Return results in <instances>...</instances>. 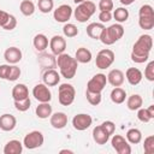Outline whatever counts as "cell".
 <instances>
[{
  "mask_svg": "<svg viewBox=\"0 0 154 154\" xmlns=\"http://www.w3.org/2000/svg\"><path fill=\"white\" fill-rule=\"evenodd\" d=\"M153 47V38L148 34L141 35L137 41L134 43L132 52H131V60L137 64L146 63L149 59V53Z\"/></svg>",
  "mask_w": 154,
  "mask_h": 154,
  "instance_id": "6da1fadb",
  "label": "cell"
},
{
  "mask_svg": "<svg viewBox=\"0 0 154 154\" xmlns=\"http://www.w3.org/2000/svg\"><path fill=\"white\" fill-rule=\"evenodd\" d=\"M55 63L60 70V75L64 78L71 79L75 77V75L77 72V67H78V63L75 58H72L70 54L61 53L58 55Z\"/></svg>",
  "mask_w": 154,
  "mask_h": 154,
  "instance_id": "7a4b0ae2",
  "label": "cell"
},
{
  "mask_svg": "<svg viewBox=\"0 0 154 154\" xmlns=\"http://www.w3.org/2000/svg\"><path fill=\"white\" fill-rule=\"evenodd\" d=\"M124 35V28L120 23H116L109 25L108 28L105 26V29L102 30L101 35H100V41L106 45V46H111L113 43H116L118 40H120Z\"/></svg>",
  "mask_w": 154,
  "mask_h": 154,
  "instance_id": "3957f363",
  "label": "cell"
},
{
  "mask_svg": "<svg viewBox=\"0 0 154 154\" xmlns=\"http://www.w3.org/2000/svg\"><path fill=\"white\" fill-rule=\"evenodd\" d=\"M95 11H96L95 4L93 1L85 0V1H83V2H81V4L77 5L76 10L73 11V16H75V18H76L77 22L84 23L88 19H90V17L95 13Z\"/></svg>",
  "mask_w": 154,
  "mask_h": 154,
  "instance_id": "277c9868",
  "label": "cell"
},
{
  "mask_svg": "<svg viewBox=\"0 0 154 154\" xmlns=\"http://www.w3.org/2000/svg\"><path fill=\"white\" fill-rule=\"evenodd\" d=\"M75 95H76V90L72 87V84H70V83L60 84V87L58 89V100H59L60 105L70 106L75 101Z\"/></svg>",
  "mask_w": 154,
  "mask_h": 154,
  "instance_id": "5b68a950",
  "label": "cell"
},
{
  "mask_svg": "<svg viewBox=\"0 0 154 154\" xmlns=\"http://www.w3.org/2000/svg\"><path fill=\"white\" fill-rule=\"evenodd\" d=\"M43 142H45L43 134L41 131L34 130L25 135V137L23 140V146L28 149H35V148L41 147L43 144Z\"/></svg>",
  "mask_w": 154,
  "mask_h": 154,
  "instance_id": "8992f818",
  "label": "cell"
},
{
  "mask_svg": "<svg viewBox=\"0 0 154 154\" xmlns=\"http://www.w3.org/2000/svg\"><path fill=\"white\" fill-rule=\"evenodd\" d=\"M114 53L113 51L108 49V48H105V49H101L97 55H96V59H95V64H96V67L103 70V69H107L113 63H114Z\"/></svg>",
  "mask_w": 154,
  "mask_h": 154,
  "instance_id": "52a82bcc",
  "label": "cell"
},
{
  "mask_svg": "<svg viewBox=\"0 0 154 154\" xmlns=\"http://www.w3.org/2000/svg\"><path fill=\"white\" fill-rule=\"evenodd\" d=\"M107 77L103 73H96L94 75L87 83V90L93 93H101L103 88L106 87Z\"/></svg>",
  "mask_w": 154,
  "mask_h": 154,
  "instance_id": "ba28073f",
  "label": "cell"
},
{
  "mask_svg": "<svg viewBox=\"0 0 154 154\" xmlns=\"http://www.w3.org/2000/svg\"><path fill=\"white\" fill-rule=\"evenodd\" d=\"M32 96L38 102H49L52 100V93L45 83H38L32 89Z\"/></svg>",
  "mask_w": 154,
  "mask_h": 154,
  "instance_id": "9c48e42d",
  "label": "cell"
},
{
  "mask_svg": "<svg viewBox=\"0 0 154 154\" xmlns=\"http://www.w3.org/2000/svg\"><path fill=\"white\" fill-rule=\"evenodd\" d=\"M72 13H73L72 7H71L70 5H67V4H63V5L58 6V7L54 10L53 17H54V19H55L58 23H66V22L71 18Z\"/></svg>",
  "mask_w": 154,
  "mask_h": 154,
  "instance_id": "30bf717a",
  "label": "cell"
},
{
  "mask_svg": "<svg viewBox=\"0 0 154 154\" xmlns=\"http://www.w3.org/2000/svg\"><path fill=\"white\" fill-rule=\"evenodd\" d=\"M111 143H112L113 149L118 154H130L131 153V147H130L129 142L120 135H113Z\"/></svg>",
  "mask_w": 154,
  "mask_h": 154,
  "instance_id": "8fae6325",
  "label": "cell"
},
{
  "mask_svg": "<svg viewBox=\"0 0 154 154\" xmlns=\"http://www.w3.org/2000/svg\"><path fill=\"white\" fill-rule=\"evenodd\" d=\"M93 123V119L89 114L87 113H79V114H76L73 118H72V125L76 130L78 131H84L87 130Z\"/></svg>",
  "mask_w": 154,
  "mask_h": 154,
  "instance_id": "7c38bea8",
  "label": "cell"
},
{
  "mask_svg": "<svg viewBox=\"0 0 154 154\" xmlns=\"http://www.w3.org/2000/svg\"><path fill=\"white\" fill-rule=\"evenodd\" d=\"M49 47H51V51L53 54L59 55V54L64 53V51L66 48V40L60 35H54L49 41Z\"/></svg>",
  "mask_w": 154,
  "mask_h": 154,
  "instance_id": "4fadbf2b",
  "label": "cell"
},
{
  "mask_svg": "<svg viewBox=\"0 0 154 154\" xmlns=\"http://www.w3.org/2000/svg\"><path fill=\"white\" fill-rule=\"evenodd\" d=\"M22 57H23L22 51H20L19 48H17V47H8V48L5 51V53H4L5 60H6L8 64H12V65L19 63V61L22 60Z\"/></svg>",
  "mask_w": 154,
  "mask_h": 154,
  "instance_id": "5bb4252c",
  "label": "cell"
},
{
  "mask_svg": "<svg viewBox=\"0 0 154 154\" xmlns=\"http://www.w3.org/2000/svg\"><path fill=\"white\" fill-rule=\"evenodd\" d=\"M106 77H107V82L113 87H120L124 83V79H125L124 72L119 69L111 70Z\"/></svg>",
  "mask_w": 154,
  "mask_h": 154,
  "instance_id": "9a60e30c",
  "label": "cell"
},
{
  "mask_svg": "<svg viewBox=\"0 0 154 154\" xmlns=\"http://www.w3.org/2000/svg\"><path fill=\"white\" fill-rule=\"evenodd\" d=\"M49 122H51V125L54 128V129H64L66 125H67V116L64 113V112H55L53 114H51L49 117Z\"/></svg>",
  "mask_w": 154,
  "mask_h": 154,
  "instance_id": "2e32d148",
  "label": "cell"
},
{
  "mask_svg": "<svg viewBox=\"0 0 154 154\" xmlns=\"http://www.w3.org/2000/svg\"><path fill=\"white\" fill-rule=\"evenodd\" d=\"M17 125V119L14 116L5 113L0 116V129L2 131H12Z\"/></svg>",
  "mask_w": 154,
  "mask_h": 154,
  "instance_id": "e0dca14e",
  "label": "cell"
},
{
  "mask_svg": "<svg viewBox=\"0 0 154 154\" xmlns=\"http://www.w3.org/2000/svg\"><path fill=\"white\" fill-rule=\"evenodd\" d=\"M43 83L48 87H54L60 82V75L54 69H48L42 75Z\"/></svg>",
  "mask_w": 154,
  "mask_h": 154,
  "instance_id": "ac0fdd59",
  "label": "cell"
},
{
  "mask_svg": "<svg viewBox=\"0 0 154 154\" xmlns=\"http://www.w3.org/2000/svg\"><path fill=\"white\" fill-rule=\"evenodd\" d=\"M12 97H13V101H19V100H24V99L29 97L28 87L23 83L16 84L12 89Z\"/></svg>",
  "mask_w": 154,
  "mask_h": 154,
  "instance_id": "d6986e66",
  "label": "cell"
},
{
  "mask_svg": "<svg viewBox=\"0 0 154 154\" xmlns=\"http://www.w3.org/2000/svg\"><path fill=\"white\" fill-rule=\"evenodd\" d=\"M125 77L131 85H137L142 81V72L136 67H129L125 72Z\"/></svg>",
  "mask_w": 154,
  "mask_h": 154,
  "instance_id": "ffe728a7",
  "label": "cell"
},
{
  "mask_svg": "<svg viewBox=\"0 0 154 154\" xmlns=\"http://www.w3.org/2000/svg\"><path fill=\"white\" fill-rule=\"evenodd\" d=\"M93 138L97 144H106L109 140V135L101 128V125H97L93 129Z\"/></svg>",
  "mask_w": 154,
  "mask_h": 154,
  "instance_id": "44dd1931",
  "label": "cell"
},
{
  "mask_svg": "<svg viewBox=\"0 0 154 154\" xmlns=\"http://www.w3.org/2000/svg\"><path fill=\"white\" fill-rule=\"evenodd\" d=\"M105 29V25L102 23H90L88 26H87V35L90 37V38H94V40H99L100 38V35L102 32V30Z\"/></svg>",
  "mask_w": 154,
  "mask_h": 154,
  "instance_id": "7402d4cb",
  "label": "cell"
},
{
  "mask_svg": "<svg viewBox=\"0 0 154 154\" xmlns=\"http://www.w3.org/2000/svg\"><path fill=\"white\" fill-rule=\"evenodd\" d=\"M137 118L142 123H149L154 118V105H150L148 108H138Z\"/></svg>",
  "mask_w": 154,
  "mask_h": 154,
  "instance_id": "603a6c76",
  "label": "cell"
},
{
  "mask_svg": "<svg viewBox=\"0 0 154 154\" xmlns=\"http://www.w3.org/2000/svg\"><path fill=\"white\" fill-rule=\"evenodd\" d=\"M22 152H23V143H20L18 140H11L4 147L5 154H20Z\"/></svg>",
  "mask_w": 154,
  "mask_h": 154,
  "instance_id": "cb8c5ba5",
  "label": "cell"
},
{
  "mask_svg": "<svg viewBox=\"0 0 154 154\" xmlns=\"http://www.w3.org/2000/svg\"><path fill=\"white\" fill-rule=\"evenodd\" d=\"M48 38L45 34H37L32 40V45L37 52H43L48 47Z\"/></svg>",
  "mask_w": 154,
  "mask_h": 154,
  "instance_id": "d4e9b609",
  "label": "cell"
},
{
  "mask_svg": "<svg viewBox=\"0 0 154 154\" xmlns=\"http://www.w3.org/2000/svg\"><path fill=\"white\" fill-rule=\"evenodd\" d=\"M93 55H91V52L85 48V47H79L77 51H76V57L75 59L77 60V63H82V64H87L91 60Z\"/></svg>",
  "mask_w": 154,
  "mask_h": 154,
  "instance_id": "484cf974",
  "label": "cell"
},
{
  "mask_svg": "<svg viewBox=\"0 0 154 154\" xmlns=\"http://www.w3.org/2000/svg\"><path fill=\"white\" fill-rule=\"evenodd\" d=\"M109 96H111L112 102L119 105V103H123L125 101V99H126V91L123 88H120V87H114L112 89Z\"/></svg>",
  "mask_w": 154,
  "mask_h": 154,
  "instance_id": "4316f807",
  "label": "cell"
},
{
  "mask_svg": "<svg viewBox=\"0 0 154 154\" xmlns=\"http://www.w3.org/2000/svg\"><path fill=\"white\" fill-rule=\"evenodd\" d=\"M142 105H143V99L138 94H132L126 100V106L130 111H137L138 108L142 107Z\"/></svg>",
  "mask_w": 154,
  "mask_h": 154,
  "instance_id": "83f0119b",
  "label": "cell"
},
{
  "mask_svg": "<svg viewBox=\"0 0 154 154\" xmlns=\"http://www.w3.org/2000/svg\"><path fill=\"white\" fill-rule=\"evenodd\" d=\"M35 112L40 119H47L52 114V106L49 105V102H40V105L36 107Z\"/></svg>",
  "mask_w": 154,
  "mask_h": 154,
  "instance_id": "f1b7e54d",
  "label": "cell"
},
{
  "mask_svg": "<svg viewBox=\"0 0 154 154\" xmlns=\"http://www.w3.org/2000/svg\"><path fill=\"white\" fill-rule=\"evenodd\" d=\"M126 141L131 144H137L142 141V132L136 129V128H132V129H129L128 132H126Z\"/></svg>",
  "mask_w": 154,
  "mask_h": 154,
  "instance_id": "f546056e",
  "label": "cell"
},
{
  "mask_svg": "<svg viewBox=\"0 0 154 154\" xmlns=\"http://www.w3.org/2000/svg\"><path fill=\"white\" fill-rule=\"evenodd\" d=\"M19 10H20L22 14L29 17V16L34 14V12H35V5L30 0H23L20 2V5H19Z\"/></svg>",
  "mask_w": 154,
  "mask_h": 154,
  "instance_id": "4dcf8cb0",
  "label": "cell"
},
{
  "mask_svg": "<svg viewBox=\"0 0 154 154\" xmlns=\"http://www.w3.org/2000/svg\"><path fill=\"white\" fill-rule=\"evenodd\" d=\"M113 17H114V19H116L118 23L126 22L128 18H129V11H128L125 7H118V8L114 10Z\"/></svg>",
  "mask_w": 154,
  "mask_h": 154,
  "instance_id": "1f68e13d",
  "label": "cell"
},
{
  "mask_svg": "<svg viewBox=\"0 0 154 154\" xmlns=\"http://www.w3.org/2000/svg\"><path fill=\"white\" fill-rule=\"evenodd\" d=\"M138 25L143 30H150L154 28V17H138Z\"/></svg>",
  "mask_w": 154,
  "mask_h": 154,
  "instance_id": "d6a6232c",
  "label": "cell"
},
{
  "mask_svg": "<svg viewBox=\"0 0 154 154\" xmlns=\"http://www.w3.org/2000/svg\"><path fill=\"white\" fill-rule=\"evenodd\" d=\"M37 7L42 13H49L54 7V1L53 0H38Z\"/></svg>",
  "mask_w": 154,
  "mask_h": 154,
  "instance_id": "836d02e7",
  "label": "cell"
},
{
  "mask_svg": "<svg viewBox=\"0 0 154 154\" xmlns=\"http://www.w3.org/2000/svg\"><path fill=\"white\" fill-rule=\"evenodd\" d=\"M63 34L66 37H75L78 35V28L72 23H66L63 28Z\"/></svg>",
  "mask_w": 154,
  "mask_h": 154,
  "instance_id": "e575fe53",
  "label": "cell"
},
{
  "mask_svg": "<svg viewBox=\"0 0 154 154\" xmlns=\"http://www.w3.org/2000/svg\"><path fill=\"white\" fill-rule=\"evenodd\" d=\"M85 96L87 100L90 105L93 106H97L101 102V93H93V91H85Z\"/></svg>",
  "mask_w": 154,
  "mask_h": 154,
  "instance_id": "d590c367",
  "label": "cell"
},
{
  "mask_svg": "<svg viewBox=\"0 0 154 154\" xmlns=\"http://www.w3.org/2000/svg\"><path fill=\"white\" fill-rule=\"evenodd\" d=\"M30 105H31V101L29 97L24 99V100H19V101H14V107L17 111L19 112H25L30 108Z\"/></svg>",
  "mask_w": 154,
  "mask_h": 154,
  "instance_id": "8d00e7d4",
  "label": "cell"
},
{
  "mask_svg": "<svg viewBox=\"0 0 154 154\" xmlns=\"http://www.w3.org/2000/svg\"><path fill=\"white\" fill-rule=\"evenodd\" d=\"M143 149H144L146 154H153L154 153V136L153 135H150V136L144 138Z\"/></svg>",
  "mask_w": 154,
  "mask_h": 154,
  "instance_id": "74e56055",
  "label": "cell"
},
{
  "mask_svg": "<svg viewBox=\"0 0 154 154\" xmlns=\"http://www.w3.org/2000/svg\"><path fill=\"white\" fill-rule=\"evenodd\" d=\"M20 69L14 64V65H10V71H8V75H7V81H16L19 78L20 76Z\"/></svg>",
  "mask_w": 154,
  "mask_h": 154,
  "instance_id": "f35d334b",
  "label": "cell"
},
{
  "mask_svg": "<svg viewBox=\"0 0 154 154\" xmlns=\"http://www.w3.org/2000/svg\"><path fill=\"white\" fill-rule=\"evenodd\" d=\"M138 17H154V10L150 5H142L138 10Z\"/></svg>",
  "mask_w": 154,
  "mask_h": 154,
  "instance_id": "ab89813d",
  "label": "cell"
},
{
  "mask_svg": "<svg viewBox=\"0 0 154 154\" xmlns=\"http://www.w3.org/2000/svg\"><path fill=\"white\" fill-rule=\"evenodd\" d=\"M144 77H146L149 82H153V81H154V61H149L148 65L146 66Z\"/></svg>",
  "mask_w": 154,
  "mask_h": 154,
  "instance_id": "60d3db41",
  "label": "cell"
},
{
  "mask_svg": "<svg viewBox=\"0 0 154 154\" xmlns=\"http://www.w3.org/2000/svg\"><path fill=\"white\" fill-rule=\"evenodd\" d=\"M101 128H102L109 136L113 135L114 131H116V124H114L113 122H111V120H106V122H103V123L101 124Z\"/></svg>",
  "mask_w": 154,
  "mask_h": 154,
  "instance_id": "b9f144b4",
  "label": "cell"
},
{
  "mask_svg": "<svg viewBox=\"0 0 154 154\" xmlns=\"http://www.w3.org/2000/svg\"><path fill=\"white\" fill-rule=\"evenodd\" d=\"M16 26H17V19H16V17H14V16L10 14V17H8L7 22L4 24L2 29H5V30H13Z\"/></svg>",
  "mask_w": 154,
  "mask_h": 154,
  "instance_id": "7bdbcfd3",
  "label": "cell"
},
{
  "mask_svg": "<svg viewBox=\"0 0 154 154\" xmlns=\"http://www.w3.org/2000/svg\"><path fill=\"white\" fill-rule=\"evenodd\" d=\"M113 1L112 0H100L99 8L100 11H112L113 10Z\"/></svg>",
  "mask_w": 154,
  "mask_h": 154,
  "instance_id": "ee69618b",
  "label": "cell"
},
{
  "mask_svg": "<svg viewBox=\"0 0 154 154\" xmlns=\"http://www.w3.org/2000/svg\"><path fill=\"white\" fill-rule=\"evenodd\" d=\"M99 19L101 23H107L112 19V13L111 11H100L99 13Z\"/></svg>",
  "mask_w": 154,
  "mask_h": 154,
  "instance_id": "f6af8a7d",
  "label": "cell"
},
{
  "mask_svg": "<svg viewBox=\"0 0 154 154\" xmlns=\"http://www.w3.org/2000/svg\"><path fill=\"white\" fill-rule=\"evenodd\" d=\"M8 71H10V65H7V64L0 65V78L6 79L7 75H8Z\"/></svg>",
  "mask_w": 154,
  "mask_h": 154,
  "instance_id": "bcb514c9",
  "label": "cell"
},
{
  "mask_svg": "<svg viewBox=\"0 0 154 154\" xmlns=\"http://www.w3.org/2000/svg\"><path fill=\"white\" fill-rule=\"evenodd\" d=\"M8 17H10V13H7V12L0 10V26H4V24H5V23L7 22V19H8Z\"/></svg>",
  "mask_w": 154,
  "mask_h": 154,
  "instance_id": "7dc6e473",
  "label": "cell"
},
{
  "mask_svg": "<svg viewBox=\"0 0 154 154\" xmlns=\"http://www.w3.org/2000/svg\"><path fill=\"white\" fill-rule=\"evenodd\" d=\"M120 1V4L122 5H125V6H129V5H131L135 0H119Z\"/></svg>",
  "mask_w": 154,
  "mask_h": 154,
  "instance_id": "c3c4849f",
  "label": "cell"
},
{
  "mask_svg": "<svg viewBox=\"0 0 154 154\" xmlns=\"http://www.w3.org/2000/svg\"><path fill=\"white\" fill-rule=\"evenodd\" d=\"M60 153H70V154H72L73 152L72 150H69V149H63V150H60Z\"/></svg>",
  "mask_w": 154,
  "mask_h": 154,
  "instance_id": "681fc988",
  "label": "cell"
},
{
  "mask_svg": "<svg viewBox=\"0 0 154 154\" xmlns=\"http://www.w3.org/2000/svg\"><path fill=\"white\" fill-rule=\"evenodd\" d=\"M83 1H85V0H73V2H75L76 5H78V4H81V2H83Z\"/></svg>",
  "mask_w": 154,
  "mask_h": 154,
  "instance_id": "f907efd6",
  "label": "cell"
}]
</instances>
